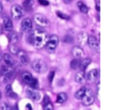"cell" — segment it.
I'll list each match as a JSON object with an SVG mask.
<instances>
[{
  "instance_id": "1",
  "label": "cell",
  "mask_w": 120,
  "mask_h": 110,
  "mask_svg": "<svg viewBox=\"0 0 120 110\" xmlns=\"http://www.w3.org/2000/svg\"><path fill=\"white\" fill-rule=\"evenodd\" d=\"M32 33H33V36H34V43L33 45L35 46L36 49H42L46 43H47V40L49 39V35L46 31H44L43 29H40V28H37V29H34L32 30Z\"/></svg>"
},
{
  "instance_id": "2",
  "label": "cell",
  "mask_w": 120,
  "mask_h": 110,
  "mask_svg": "<svg viewBox=\"0 0 120 110\" xmlns=\"http://www.w3.org/2000/svg\"><path fill=\"white\" fill-rule=\"evenodd\" d=\"M31 67L32 69L36 71V72H38V73H43L45 72L47 70H48V66H47V63L41 59H36L32 62L31 64Z\"/></svg>"
},
{
  "instance_id": "3",
  "label": "cell",
  "mask_w": 120,
  "mask_h": 110,
  "mask_svg": "<svg viewBox=\"0 0 120 110\" xmlns=\"http://www.w3.org/2000/svg\"><path fill=\"white\" fill-rule=\"evenodd\" d=\"M58 42H59V38L56 36V35H51L49 36V39L47 40V43H46V50L49 52V53H53L58 45Z\"/></svg>"
},
{
  "instance_id": "4",
  "label": "cell",
  "mask_w": 120,
  "mask_h": 110,
  "mask_svg": "<svg viewBox=\"0 0 120 110\" xmlns=\"http://www.w3.org/2000/svg\"><path fill=\"white\" fill-rule=\"evenodd\" d=\"M22 78L24 81V83L30 85L32 87H37L38 86V82L36 78L33 77V75L28 71H23L22 73Z\"/></svg>"
},
{
  "instance_id": "5",
  "label": "cell",
  "mask_w": 120,
  "mask_h": 110,
  "mask_svg": "<svg viewBox=\"0 0 120 110\" xmlns=\"http://www.w3.org/2000/svg\"><path fill=\"white\" fill-rule=\"evenodd\" d=\"M94 101H95V95H94L93 91L91 89H89V88H86L85 93L82 98V104L85 105V106H88V105L92 104L94 102Z\"/></svg>"
},
{
  "instance_id": "6",
  "label": "cell",
  "mask_w": 120,
  "mask_h": 110,
  "mask_svg": "<svg viewBox=\"0 0 120 110\" xmlns=\"http://www.w3.org/2000/svg\"><path fill=\"white\" fill-rule=\"evenodd\" d=\"M34 21L37 24V25L40 27H47L50 25V21L41 14H37L34 16Z\"/></svg>"
},
{
  "instance_id": "7",
  "label": "cell",
  "mask_w": 120,
  "mask_h": 110,
  "mask_svg": "<svg viewBox=\"0 0 120 110\" xmlns=\"http://www.w3.org/2000/svg\"><path fill=\"white\" fill-rule=\"evenodd\" d=\"M10 14L13 20H20L23 15V11L19 5H14L10 9Z\"/></svg>"
},
{
  "instance_id": "8",
  "label": "cell",
  "mask_w": 120,
  "mask_h": 110,
  "mask_svg": "<svg viewBox=\"0 0 120 110\" xmlns=\"http://www.w3.org/2000/svg\"><path fill=\"white\" fill-rule=\"evenodd\" d=\"M21 29L24 33H29L33 30V22L30 18H24L21 23Z\"/></svg>"
},
{
  "instance_id": "9",
  "label": "cell",
  "mask_w": 120,
  "mask_h": 110,
  "mask_svg": "<svg viewBox=\"0 0 120 110\" xmlns=\"http://www.w3.org/2000/svg\"><path fill=\"white\" fill-rule=\"evenodd\" d=\"M99 78V70L98 69H94L92 71H90L87 75L85 76V79L89 82V83H95L98 80Z\"/></svg>"
},
{
  "instance_id": "10",
  "label": "cell",
  "mask_w": 120,
  "mask_h": 110,
  "mask_svg": "<svg viewBox=\"0 0 120 110\" xmlns=\"http://www.w3.org/2000/svg\"><path fill=\"white\" fill-rule=\"evenodd\" d=\"M87 43L89 45V47L96 53H98L99 52V42L98 40L94 37V36H89L88 37V40H87Z\"/></svg>"
},
{
  "instance_id": "11",
  "label": "cell",
  "mask_w": 120,
  "mask_h": 110,
  "mask_svg": "<svg viewBox=\"0 0 120 110\" xmlns=\"http://www.w3.org/2000/svg\"><path fill=\"white\" fill-rule=\"evenodd\" d=\"M17 55H18V57H19L20 62H21L22 65H27V64L29 63V56H28V55H27L24 51L19 50L18 53H17Z\"/></svg>"
},
{
  "instance_id": "12",
  "label": "cell",
  "mask_w": 120,
  "mask_h": 110,
  "mask_svg": "<svg viewBox=\"0 0 120 110\" xmlns=\"http://www.w3.org/2000/svg\"><path fill=\"white\" fill-rule=\"evenodd\" d=\"M2 24H3V27L5 30L7 31H12L13 29V24H12V21L7 17V16H4L2 18Z\"/></svg>"
},
{
  "instance_id": "13",
  "label": "cell",
  "mask_w": 120,
  "mask_h": 110,
  "mask_svg": "<svg viewBox=\"0 0 120 110\" xmlns=\"http://www.w3.org/2000/svg\"><path fill=\"white\" fill-rule=\"evenodd\" d=\"M71 54H72V55H73L74 58H81V57L83 56L84 52H83V50H82V47H80V46H74L72 48V50H71Z\"/></svg>"
},
{
  "instance_id": "14",
  "label": "cell",
  "mask_w": 120,
  "mask_h": 110,
  "mask_svg": "<svg viewBox=\"0 0 120 110\" xmlns=\"http://www.w3.org/2000/svg\"><path fill=\"white\" fill-rule=\"evenodd\" d=\"M26 94H27V96H28L31 100H33V101H39V100H40V94H39V92H38V91L35 90V89L28 88V89L26 90Z\"/></svg>"
},
{
  "instance_id": "15",
  "label": "cell",
  "mask_w": 120,
  "mask_h": 110,
  "mask_svg": "<svg viewBox=\"0 0 120 110\" xmlns=\"http://www.w3.org/2000/svg\"><path fill=\"white\" fill-rule=\"evenodd\" d=\"M88 34L86 32H80L77 36V40L81 45H85L88 40Z\"/></svg>"
},
{
  "instance_id": "16",
  "label": "cell",
  "mask_w": 120,
  "mask_h": 110,
  "mask_svg": "<svg viewBox=\"0 0 120 110\" xmlns=\"http://www.w3.org/2000/svg\"><path fill=\"white\" fill-rule=\"evenodd\" d=\"M6 66H8V67H13L15 65V60L12 58V56L9 55V54H4L3 56H2Z\"/></svg>"
},
{
  "instance_id": "17",
  "label": "cell",
  "mask_w": 120,
  "mask_h": 110,
  "mask_svg": "<svg viewBox=\"0 0 120 110\" xmlns=\"http://www.w3.org/2000/svg\"><path fill=\"white\" fill-rule=\"evenodd\" d=\"M74 80L76 83L78 84H83L85 82V73H84V71H78L76 74H75V77H74Z\"/></svg>"
},
{
  "instance_id": "18",
  "label": "cell",
  "mask_w": 120,
  "mask_h": 110,
  "mask_svg": "<svg viewBox=\"0 0 120 110\" xmlns=\"http://www.w3.org/2000/svg\"><path fill=\"white\" fill-rule=\"evenodd\" d=\"M5 91H6V94H7V96H8V98H10V99H17V98H18V95L12 90L11 86H10L9 84L6 86Z\"/></svg>"
},
{
  "instance_id": "19",
  "label": "cell",
  "mask_w": 120,
  "mask_h": 110,
  "mask_svg": "<svg viewBox=\"0 0 120 110\" xmlns=\"http://www.w3.org/2000/svg\"><path fill=\"white\" fill-rule=\"evenodd\" d=\"M90 63H91V59L89 57L82 58V60L80 62V67L79 68H81V71H85Z\"/></svg>"
},
{
  "instance_id": "20",
  "label": "cell",
  "mask_w": 120,
  "mask_h": 110,
  "mask_svg": "<svg viewBox=\"0 0 120 110\" xmlns=\"http://www.w3.org/2000/svg\"><path fill=\"white\" fill-rule=\"evenodd\" d=\"M13 71H14L13 67L4 66V67H2V68L0 69V75L5 76V75H7V74H8V73H11V72H13Z\"/></svg>"
},
{
  "instance_id": "21",
  "label": "cell",
  "mask_w": 120,
  "mask_h": 110,
  "mask_svg": "<svg viewBox=\"0 0 120 110\" xmlns=\"http://www.w3.org/2000/svg\"><path fill=\"white\" fill-rule=\"evenodd\" d=\"M68 100V94L65 92H60L59 94H57L56 97V102L58 103H64L66 101Z\"/></svg>"
},
{
  "instance_id": "22",
  "label": "cell",
  "mask_w": 120,
  "mask_h": 110,
  "mask_svg": "<svg viewBox=\"0 0 120 110\" xmlns=\"http://www.w3.org/2000/svg\"><path fill=\"white\" fill-rule=\"evenodd\" d=\"M22 7L27 11L32 10V8L34 7V0H24L23 1V4H22Z\"/></svg>"
},
{
  "instance_id": "23",
  "label": "cell",
  "mask_w": 120,
  "mask_h": 110,
  "mask_svg": "<svg viewBox=\"0 0 120 110\" xmlns=\"http://www.w3.org/2000/svg\"><path fill=\"white\" fill-rule=\"evenodd\" d=\"M77 6H78V8H79V9H80V11H81L82 13L86 14V13L88 12V7H87L82 1H79V2L77 3Z\"/></svg>"
},
{
  "instance_id": "24",
  "label": "cell",
  "mask_w": 120,
  "mask_h": 110,
  "mask_svg": "<svg viewBox=\"0 0 120 110\" xmlns=\"http://www.w3.org/2000/svg\"><path fill=\"white\" fill-rule=\"evenodd\" d=\"M85 90H86V87H85V86H82V87H81L80 89H78V90L75 92V94H74L75 98H76L77 100H82V96H83L84 93H85Z\"/></svg>"
},
{
  "instance_id": "25",
  "label": "cell",
  "mask_w": 120,
  "mask_h": 110,
  "mask_svg": "<svg viewBox=\"0 0 120 110\" xmlns=\"http://www.w3.org/2000/svg\"><path fill=\"white\" fill-rule=\"evenodd\" d=\"M79 67H80V61L78 60V58H75L70 62V68L72 70H77L79 69Z\"/></svg>"
},
{
  "instance_id": "26",
  "label": "cell",
  "mask_w": 120,
  "mask_h": 110,
  "mask_svg": "<svg viewBox=\"0 0 120 110\" xmlns=\"http://www.w3.org/2000/svg\"><path fill=\"white\" fill-rule=\"evenodd\" d=\"M18 39H19L18 35L15 32H12L10 34V36H9V42L10 43H17L18 42Z\"/></svg>"
},
{
  "instance_id": "27",
  "label": "cell",
  "mask_w": 120,
  "mask_h": 110,
  "mask_svg": "<svg viewBox=\"0 0 120 110\" xmlns=\"http://www.w3.org/2000/svg\"><path fill=\"white\" fill-rule=\"evenodd\" d=\"M19 50H20V49L18 48V46L16 45V43H11V44H10V46H9V51H10L11 54L17 55V53H18Z\"/></svg>"
},
{
  "instance_id": "28",
  "label": "cell",
  "mask_w": 120,
  "mask_h": 110,
  "mask_svg": "<svg viewBox=\"0 0 120 110\" xmlns=\"http://www.w3.org/2000/svg\"><path fill=\"white\" fill-rule=\"evenodd\" d=\"M26 41H27V43H29V44H33V43H34V36H33L32 31L29 32L28 35L26 36Z\"/></svg>"
},
{
  "instance_id": "29",
  "label": "cell",
  "mask_w": 120,
  "mask_h": 110,
  "mask_svg": "<svg viewBox=\"0 0 120 110\" xmlns=\"http://www.w3.org/2000/svg\"><path fill=\"white\" fill-rule=\"evenodd\" d=\"M0 110H11V106L7 102H2L0 104Z\"/></svg>"
},
{
  "instance_id": "30",
  "label": "cell",
  "mask_w": 120,
  "mask_h": 110,
  "mask_svg": "<svg viewBox=\"0 0 120 110\" xmlns=\"http://www.w3.org/2000/svg\"><path fill=\"white\" fill-rule=\"evenodd\" d=\"M56 15H57L59 18L64 19V20H68V19H69V17H68V15H66V14H64L63 12H60V11H56Z\"/></svg>"
},
{
  "instance_id": "31",
  "label": "cell",
  "mask_w": 120,
  "mask_h": 110,
  "mask_svg": "<svg viewBox=\"0 0 120 110\" xmlns=\"http://www.w3.org/2000/svg\"><path fill=\"white\" fill-rule=\"evenodd\" d=\"M64 41L66 43H72L73 42V38L69 35H67V36L64 37Z\"/></svg>"
},
{
  "instance_id": "32",
  "label": "cell",
  "mask_w": 120,
  "mask_h": 110,
  "mask_svg": "<svg viewBox=\"0 0 120 110\" xmlns=\"http://www.w3.org/2000/svg\"><path fill=\"white\" fill-rule=\"evenodd\" d=\"M44 110H53V106H52V103L51 102H47L44 104Z\"/></svg>"
},
{
  "instance_id": "33",
  "label": "cell",
  "mask_w": 120,
  "mask_h": 110,
  "mask_svg": "<svg viewBox=\"0 0 120 110\" xmlns=\"http://www.w3.org/2000/svg\"><path fill=\"white\" fill-rule=\"evenodd\" d=\"M53 77H54V71H50V73H49V75H48V80H49L50 83H52Z\"/></svg>"
},
{
  "instance_id": "34",
  "label": "cell",
  "mask_w": 120,
  "mask_h": 110,
  "mask_svg": "<svg viewBox=\"0 0 120 110\" xmlns=\"http://www.w3.org/2000/svg\"><path fill=\"white\" fill-rule=\"evenodd\" d=\"M38 3L41 5V6H48L49 5V2L47 0H38Z\"/></svg>"
},
{
  "instance_id": "35",
  "label": "cell",
  "mask_w": 120,
  "mask_h": 110,
  "mask_svg": "<svg viewBox=\"0 0 120 110\" xmlns=\"http://www.w3.org/2000/svg\"><path fill=\"white\" fill-rule=\"evenodd\" d=\"M50 102V99H49V97H48V96H45V97H44V101H43L44 104H45V103H47V102Z\"/></svg>"
},
{
  "instance_id": "36",
  "label": "cell",
  "mask_w": 120,
  "mask_h": 110,
  "mask_svg": "<svg viewBox=\"0 0 120 110\" xmlns=\"http://www.w3.org/2000/svg\"><path fill=\"white\" fill-rule=\"evenodd\" d=\"M26 108H27L28 110H32V106H31L29 103H27V104H26Z\"/></svg>"
},
{
  "instance_id": "37",
  "label": "cell",
  "mask_w": 120,
  "mask_h": 110,
  "mask_svg": "<svg viewBox=\"0 0 120 110\" xmlns=\"http://www.w3.org/2000/svg\"><path fill=\"white\" fill-rule=\"evenodd\" d=\"M3 11V5H2V2L0 1V13H2Z\"/></svg>"
},
{
  "instance_id": "38",
  "label": "cell",
  "mask_w": 120,
  "mask_h": 110,
  "mask_svg": "<svg viewBox=\"0 0 120 110\" xmlns=\"http://www.w3.org/2000/svg\"><path fill=\"white\" fill-rule=\"evenodd\" d=\"M11 110H19V109H18V106L16 105V106L14 107V108H11Z\"/></svg>"
},
{
  "instance_id": "39",
  "label": "cell",
  "mask_w": 120,
  "mask_h": 110,
  "mask_svg": "<svg viewBox=\"0 0 120 110\" xmlns=\"http://www.w3.org/2000/svg\"><path fill=\"white\" fill-rule=\"evenodd\" d=\"M64 1H65L66 3H70V2L72 1V0H64Z\"/></svg>"
},
{
  "instance_id": "40",
  "label": "cell",
  "mask_w": 120,
  "mask_h": 110,
  "mask_svg": "<svg viewBox=\"0 0 120 110\" xmlns=\"http://www.w3.org/2000/svg\"><path fill=\"white\" fill-rule=\"evenodd\" d=\"M2 56H3V55H2V53H1V51H0V61H1V59H2Z\"/></svg>"
},
{
  "instance_id": "41",
  "label": "cell",
  "mask_w": 120,
  "mask_h": 110,
  "mask_svg": "<svg viewBox=\"0 0 120 110\" xmlns=\"http://www.w3.org/2000/svg\"><path fill=\"white\" fill-rule=\"evenodd\" d=\"M2 30H3V29H2V26H1V24H0V32H2Z\"/></svg>"
},
{
  "instance_id": "42",
  "label": "cell",
  "mask_w": 120,
  "mask_h": 110,
  "mask_svg": "<svg viewBox=\"0 0 120 110\" xmlns=\"http://www.w3.org/2000/svg\"><path fill=\"white\" fill-rule=\"evenodd\" d=\"M1 98H2V92L0 91V100H1Z\"/></svg>"
},
{
  "instance_id": "43",
  "label": "cell",
  "mask_w": 120,
  "mask_h": 110,
  "mask_svg": "<svg viewBox=\"0 0 120 110\" xmlns=\"http://www.w3.org/2000/svg\"><path fill=\"white\" fill-rule=\"evenodd\" d=\"M7 1H8V2H12L13 0H7Z\"/></svg>"
}]
</instances>
